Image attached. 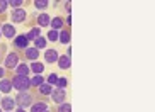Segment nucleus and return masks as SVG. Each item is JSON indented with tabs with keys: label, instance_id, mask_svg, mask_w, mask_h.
<instances>
[{
	"label": "nucleus",
	"instance_id": "nucleus-1",
	"mask_svg": "<svg viewBox=\"0 0 155 112\" xmlns=\"http://www.w3.org/2000/svg\"><path fill=\"white\" fill-rule=\"evenodd\" d=\"M31 87V80L28 76H19L15 75L12 80V88H15L17 92H28V88Z\"/></svg>",
	"mask_w": 155,
	"mask_h": 112
},
{
	"label": "nucleus",
	"instance_id": "nucleus-2",
	"mask_svg": "<svg viewBox=\"0 0 155 112\" xmlns=\"http://www.w3.org/2000/svg\"><path fill=\"white\" fill-rule=\"evenodd\" d=\"M15 104H19V107H28V105H32V97L28 94V92H19L17 99H14Z\"/></svg>",
	"mask_w": 155,
	"mask_h": 112
},
{
	"label": "nucleus",
	"instance_id": "nucleus-3",
	"mask_svg": "<svg viewBox=\"0 0 155 112\" xmlns=\"http://www.w3.org/2000/svg\"><path fill=\"white\" fill-rule=\"evenodd\" d=\"M19 63V58L15 53H9L7 58H5V68H15Z\"/></svg>",
	"mask_w": 155,
	"mask_h": 112
},
{
	"label": "nucleus",
	"instance_id": "nucleus-4",
	"mask_svg": "<svg viewBox=\"0 0 155 112\" xmlns=\"http://www.w3.org/2000/svg\"><path fill=\"white\" fill-rule=\"evenodd\" d=\"M24 19H26V10L24 9H14V12H12V21L14 22H24Z\"/></svg>",
	"mask_w": 155,
	"mask_h": 112
},
{
	"label": "nucleus",
	"instance_id": "nucleus-5",
	"mask_svg": "<svg viewBox=\"0 0 155 112\" xmlns=\"http://www.w3.org/2000/svg\"><path fill=\"white\" fill-rule=\"evenodd\" d=\"M0 32H2V36H5V37H14L15 36V29H14V26H10V24H4L2 29H0Z\"/></svg>",
	"mask_w": 155,
	"mask_h": 112
},
{
	"label": "nucleus",
	"instance_id": "nucleus-6",
	"mask_svg": "<svg viewBox=\"0 0 155 112\" xmlns=\"http://www.w3.org/2000/svg\"><path fill=\"white\" fill-rule=\"evenodd\" d=\"M51 99H53V102L56 104H61L65 100V90L61 88H56L55 92H51Z\"/></svg>",
	"mask_w": 155,
	"mask_h": 112
},
{
	"label": "nucleus",
	"instance_id": "nucleus-7",
	"mask_svg": "<svg viewBox=\"0 0 155 112\" xmlns=\"http://www.w3.org/2000/svg\"><path fill=\"white\" fill-rule=\"evenodd\" d=\"M14 46L19 50H28V37L26 36H17L14 39Z\"/></svg>",
	"mask_w": 155,
	"mask_h": 112
},
{
	"label": "nucleus",
	"instance_id": "nucleus-8",
	"mask_svg": "<svg viewBox=\"0 0 155 112\" xmlns=\"http://www.w3.org/2000/svg\"><path fill=\"white\" fill-rule=\"evenodd\" d=\"M58 66L61 68V70H68L70 68V65H72V61H70V56H67V54H65V56H58Z\"/></svg>",
	"mask_w": 155,
	"mask_h": 112
},
{
	"label": "nucleus",
	"instance_id": "nucleus-9",
	"mask_svg": "<svg viewBox=\"0 0 155 112\" xmlns=\"http://www.w3.org/2000/svg\"><path fill=\"white\" fill-rule=\"evenodd\" d=\"M45 59H46L48 63H56V61H58V53H56L55 50H46Z\"/></svg>",
	"mask_w": 155,
	"mask_h": 112
},
{
	"label": "nucleus",
	"instance_id": "nucleus-10",
	"mask_svg": "<svg viewBox=\"0 0 155 112\" xmlns=\"http://www.w3.org/2000/svg\"><path fill=\"white\" fill-rule=\"evenodd\" d=\"M29 72H31V70H29V66H28V65H24V63H21V65H17V66H15V73H17L19 76H28Z\"/></svg>",
	"mask_w": 155,
	"mask_h": 112
},
{
	"label": "nucleus",
	"instance_id": "nucleus-11",
	"mask_svg": "<svg viewBox=\"0 0 155 112\" xmlns=\"http://www.w3.org/2000/svg\"><path fill=\"white\" fill-rule=\"evenodd\" d=\"M10 88H12V82L7 80V78H2V80H0V90H2L4 94H9Z\"/></svg>",
	"mask_w": 155,
	"mask_h": 112
},
{
	"label": "nucleus",
	"instance_id": "nucleus-12",
	"mask_svg": "<svg viewBox=\"0 0 155 112\" xmlns=\"http://www.w3.org/2000/svg\"><path fill=\"white\" fill-rule=\"evenodd\" d=\"M15 105V100L12 99V97H5L4 100H2V107H4V110H10V109H14Z\"/></svg>",
	"mask_w": 155,
	"mask_h": 112
},
{
	"label": "nucleus",
	"instance_id": "nucleus-13",
	"mask_svg": "<svg viewBox=\"0 0 155 112\" xmlns=\"http://www.w3.org/2000/svg\"><path fill=\"white\" fill-rule=\"evenodd\" d=\"M38 56H39V51H38L36 48H28V50H26V58L28 59H32V61H34V59H38Z\"/></svg>",
	"mask_w": 155,
	"mask_h": 112
},
{
	"label": "nucleus",
	"instance_id": "nucleus-14",
	"mask_svg": "<svg viewBox=\"0 0 155 112\" xmlns=\"http://www.w3.org/2000/svg\"><path fill=\"white\" fill-rule=\"evenodd\" d=\"M45 110H50V109H48V105H46L45 102H39V104L31 105V112H45Z\"/></svg>",
	"mask_w": 155,
	"mask_h": 112
},
{
	"label": "nucleus",
	"instance_id": "nucleus-15",
	"mask_svg": "<svg viewBox=\"0 0 155 112\" xmlns=\"http://www.w3.org/2000/svg\"><path fill=\"white\" fill-rule=\"evenodd\" d=\"M29 70H32V73H36V75H39V73H43V70H45V66H43L41 63H38V61H32V65L29 66Z\"/></svg>",
	"mask_w": 155,
	"mask_h": 112
},
{
	"label": "nucleus",
	"instance_id": "nucleus-16",
	"mask_svg": "<svg viewBox=\"0 0 155 112\" xmlns=\"http://www.w3.org/2000/svg\"><path fill=\"white\" fill-rule=\"evenodd\" d=\"M58 39L63 43V44H68L70 43V31H61L60 32V36H58Z\"/></svg>",
	"mask_w": 155,
	"mask_h": 112
},
{
	"label": "nucleus",
	"instance_id": "nucleus-17",
	"mask_svg": "<svg viewBox=\"0 0 155 112\" xmlns=\"http://www.w3.org/2000/svg\"><path fill=\"white\" fill-rule=\"evenodd\" d=\"M39 32H41V31H39L38 27H34V29H31V31L26 34V37H28V41H29V39H34V41H36L38 37H39Z\"/></svg>",
	"mask_w": 155,
	"mask_h": 112
},
{
	"label": "nucleus",
	"instance_id": "nucleus-18",
	"mask_svg": "<svg viewBox=\"0 0 155 112\" xmlns=\"http://www.w3.org/2000/svg\"><path fill=\"white\" fill-rule=\"evenodd\" d=\"M39 92H41L43 95H50L51 92H53V88H51L50 83H41V85H39Z\"/></svg>",
	"mask_w": 155,
	"mask_h": 112
},
{
	"label": "nucleus",
	"instance_id": "nucleus-19",
	"mask_svg": "<svg viewBox=\"0 0 155 112\" xmlns=\"http://www.w3.org/2000/svg\"><path fill=\"white\" fill-rule=\"evenodd\" d=\"M50 22L51 21H50V17H48L46 14H41V15L38 17V24H39V26H48Z\"/></svg>",
	"mask_w": 155,
	"mask_h": 112
},
{
	"label": "nucleus",
	"instance_id": "nucleus-20",
	"mask_svg": "<svg viewBox=\"0 0 155 112\" xmlns=\"http://www.w3.org/2000/svg\"><path fill=\"white\" fill-rule=\"evenodd\" d=\"M50 24L53 26V31H56V29H61V26H63V21H61L60 17H55Z\"/></svg>",
	"mask_w": 155,
	"mask_h": 112
},
{
	"label": "nucleus",
	"instance_id": "nucleus-21",
	"mask_svg": "<svg viewBox=\"0 0 155 112\" xmlns=\"http://www.w3.org/2000/svg\"><path fill=\"white\" fill-rule=\"evenodd\" d=\"M34 46H36V50H41V48H46V39L45 37H38L36 41H34Z\"/></svg>",
	"mask_w": 155,
	"mask_h": 112
},
{
	"label": "nucleus",
	"instance_id": "nucleus-22",
	"mask_svg": "<svg viewBox=\"0 0 155 112\" xmlns=\"http://www.w3.org/2000/svg\"><path fill=\"white\" fill-rule=\"evenodd\" d=\"M41 83H45V80H43L41 75H36V76L31 80V85H41Z\"/></svg>",
	"mask_w": 155,
	"mask_h": 112
},
{
	"label": "nucleus",
	"instance_id": "nucleus-23",
	"mask_svg": "<svg viewBox=\"0 0 155 112\" xmlns=\"http://www.w3.org/2000/svg\"><path fill=\"white\" fill-rule=\"evenodd\" d=\"M58 36H60L58 31H50L48 32V39L50 41H58Z\"/></svg>",
	"mask_w": 155,
	"mask_h": 112
},
{
	"label": "nucleus",
	"instance_id": "nucleus-24",
	"mask_svg": "<svg viewBox=\"0 0 155 112\" xmlns=\"http://www.w3.org/2000/svg\"><path fill=\"white\" fill-rule=\"evenodd\" d=\"M56 87L65 90V87H67V78H58V80H56Z\"/></svg>",
	"mask_w": 155,
	"mask_h": 112
},
{
	"label": "nucleus",
	"instance_id": "nucleus-25",
	"mask_svg": "<svg viewBox=\"0 0 155 112\" xmlns=\"http://www.w3.org/2000/svg\"><path fill=\"white\" fill-rule=\"evenodd\" d=\"M70 110H72V105L70 104H61L58 107V112H70Z\"/></svg>",
	"mask_w": 155,
	"mask_h": 112
},
{
	"label": "nucleus",
	"instance_id": "nucleus-26",
	"mask_svg": "<svg viewBox=\"0 0 155 112\" xmlns=\"http://www.w3.org/2000/svg\"><path fill=\"white\" fill-rule=\"evenodd\" d=\"M7 5H12L14 9H19V5H22V0H7Z\"/></svg>",
	"mask_w": 155,
	"mask_h": 112
},
{
	"label": "nucleus",
	"instance_id": "nucleus-27",
	"mask_svg": "<svg viewBox=\"0 0 155 112\" xmlns=\"http://www.w3.org/2000/svg\"><path fill=\"white\" fill-rule=\"evenodd\" d=\"M34 5H36L38 9H46V7H48V2H46V0H36Z\"/></svg>",
	"mask_w": 155,
	"mask_h": 112
},
{
	"label": "nucleus",
	"instance_id": "nucleus-28",
	"mask_svg": "<svg viewBox=\"0 0 155 112\" xmlns=\"http://www.w3.org/2000/svg\"><path fill=\"white\" fill-rule=\"evenodd\" d=\"M7 7H9L7 5V0H0V14H4L7 10Z\"/></svg>",
	"mask_w": 155,
	"mask_h": 112
},
{
	"label": "nucleus",
	"instance_id": "nucleus-29",
	"mask_svg": "<svg viewBox=\"0 0 155 112\" xmlns=\"http://www.w3.org/2000/svg\"><path fill=\"white\" fill-rule=\"evenodd\" d=\"M56 80H58V76H56V75H50V76H48V83H50V85L56 83Z\"/></svg>",
	"mask_w": 155,
	"mask_h": 112
},
{
	"label": "nucleus",
	"instance_id": "nucleus-30",
	"mask_svg": "<svg viewBox=\"0 0 155 112\" xmlns=\"http://www.w3.org/2000/svg\"><path fill=\"white\" fill-rule=\"evenodd\" d=\"M4 73H5V70H4V68H0V78L4 76Z\"/></svg>",
	"mask_w": 155,
	"mask_h": 112
},
{
	"label": "nucleus",
	"instance_id": "nucleus-31",
	"mask_svg": "<svg viewBox=\"0 0 155 112\" xmlns=\"http://www.w3.org/2000/svg\"><path fill=\"white\" fill-rule=\"evenodd\" d=\"M15 112H26V110H22V109H17V110H15Z\"/></svg>",
	"mask_w": 155,
	"mask_h": 112
},
{
	"label": "nucleus",
	"instance_id": "nucleus-32",
	"mask_svg": "<svg viewBox=\"0 0 155 112\" xmlns=\"http://www.w3.org/2000/svg\"><path fill=\"white\" fill-rule=\"evenodd\" d=\"M0 37H2V32H0Z\"/></svg>",
	"mask_w": 155,
	"mask_h": 112
},
{
	"label": "nucleus",
	"instance_id": "nucleus-33",
	"mask_svg": "<svg viewBox=\"0 0 155 112\" xmlns=\"http://www.w3.org/2000/svg\"><path fill=\"white\" fill-rule=\"evenodd\" d=\"M45 112H50V110H45Z\"/></svg>",
	"mask_w": 155,
	"mask_h": 112
},
{
	"label": "nucleus",
	"instance_id": "nucleus-34",
	"mask_svg": "<svg viewBox=\"0 0 155 112\" xmlns=\"http://www.w3.org/2000/svg\"><path fill=\"white\" fill-rule=\"evenodd\" d=\"M5 112H9V110H5Z\"/></svg>",
	"mask_w": 155,
	"mask_h": 112
}]
</instances>
